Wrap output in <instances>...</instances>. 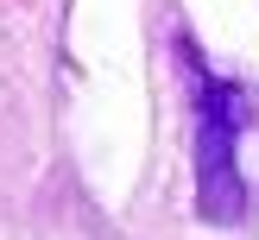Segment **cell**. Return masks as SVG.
<instances>
[{
    "mask_svg": "<svg viewBox=\"0 0 259 240\" xmlns=\"http://www.w3.org/2000/svg\"><path fill=\"white\" fill-rule=\"evenodd\" d=\"M240 126H247V88L196 70V209L215 227H234L247 215V183L234 164Z\"/></svg>",
    "mask_w": 259,
    "mask_h": 240,
    "instance_id": "1",
    "label": "cell"
}]
</instances>
